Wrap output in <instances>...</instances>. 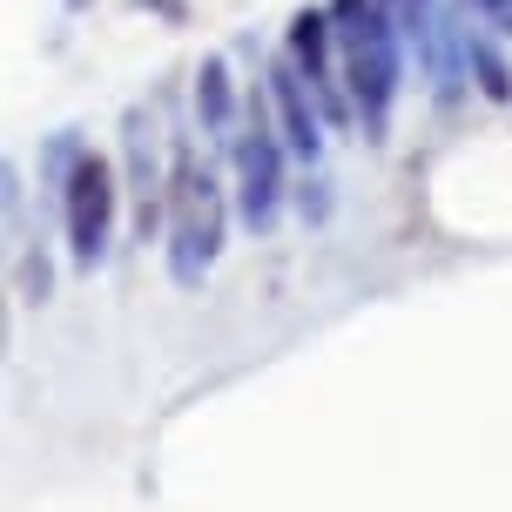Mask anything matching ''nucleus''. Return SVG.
Instances as JSON below:
<instances>
[{
	"label": "nucleus",
	"mask_w": 512,
	"mask_h": 512,
	"mask_svg": "<svg viewBox=\"0 0 512 512\" xmlns=\"http://www.w3.org/2000/svg\"><path fill=\"white\" fill-rule=\"evenodd\" d=\"M115 169L102 155H75L68 176H61V216H68V256L81 270H95L108 256V236H115Z\"/></svg>",
	"instance_id": "20e7f679"
},
{
	"label": "nucleus",
	"mask_w": 512,
	"mask_h": 512,
	"mask_svg": "<svg viewBox=\"0 0 512 512\" xmlns=\"http://www.w3.org/2000/svg\"><path fill=\"white\" fill-rule=\"evenodd\" d=\"M506 34H512V27H506Z\"/></svg>",
	"instance_id": "f8f14e48"
},
{
	"label": "nucleus",
	"mask_w": 512,
	"mask_h": 512,
	"mask_svg": "<svg viewBox=\"0 0 512 512\" xmlns=\"http://www.w3.org/2000/svg\"><path fill=\"white\" fill-rule=\"evenodd\" d=\"M196 122H203L209 142H236V81H230V61L223 54H209L203 68H196Z\"/></svg>",
	"instance_id": "6e6552de"
},
{
	"label": "nucleus",
	"mask_w": 512,
	"mask_h": 512,
	"mask_svg": "<svg viewBox=\"0 0 512 512\" xmlns=\"http://www.w3.org/2000/svg\"><path fill=\"white\" fill-rule=\"evenodd\" d=\"M270 108H277V135H283V149L297 155L304 169H317L324 162V108H317V95L304 88V75H297V61L283 54V61H270Z\"/></svg>",
	"instance_id": "423d86ee"
},
{
	"label": "nucleus",
	"mask_w": 512,
	"mask_h": 512,
	"mask_svg": "<svg viewBox=\"0 0 512 512\" xmlns=\"http://www.w3.org/2000/svg\"><path fill=\"white\" fill-rule=\"evenodd\" d=\"M472 75H479V95L486 102H512V68L499 61V48H492L486 34H472Z\"/></svg>",
	"instance_id": "9d476101"
},
{
	"label": "nucleus",
	"mask_w": 512,
	"mask_h": 512,
	"mask_svg": "<svg viewBox=\"0 0 512 512\" xmlns=\"http://www.w3.org/2000/svg\"><path fill=\"white\" fill-rule=\"evenodd\" d=\"M472 7H479V14H486V21L512 27V0H472Z\"/></svg>",
	"instance_id": "9b49d317"
},
{
	"label": "nucleus",
	"mask_w": 512,
	"mask_h": 512,
	"mask_svg": "<svg viewBox=\"0 0 512 512\" xmlns=\"http://www.w3.org/2000/svg\"><path fill=\"white\" fill-rule=\"evenodd\" d=\"M384 14H391V27H398V41H405L425 68H432L438 54V21H445V7L438 0H384Z\"/></svg>",
	"instance_id": "1a4fd4ad"
},
{
	"label": "nucleus",
	"mask_w": 512,
	"mask_h": 512,
	"mask_svg": "<svg viewBox=\"0 0 512 512\" xmlns=\"http://www.w3.org/2000/svg\"><path fill=\"white\" fill-rule=\"evenodd\" d=\"M128 196H135V230L149 236L155 223H169V176H155V142H149V115H128Z\"/></svg>",
	"instance_id": "0eeeda50"
},
{
	"label": "nucleus",
	"mask_w": 512,
	"mask_h": 512,
	"mask_svg": "<svg viewBox=\"0 0 512 512\" xmlns=\"http://www.w3.org/2000/svg\"><path fill=\"white\" fill-rule=\"evenodd\" d=\"M290 61H297V75H304V88L317 95V108H324V122L344 128L358 122L351 115V95H344V54H337V27H331V7H304L297 21H290Z\"/></svg>",
	"instance_id": "39448f33"
},
{
	"label": "nucleus",
	"mask_w": 512,
	"mask_h": 512,
	"mask_svg": "<svg viewBox=\"0 0 512 512\" xmlns=\"http://www.w3.org/2000/svg\"><path fill=\"white\" fill-rule=\"evenodd\" d=\"M283 135H277V108H270V81H256L243 95V128L230 142V162H236V216L250 223L256 236L277 223L283 209Z\"/></svg>",
	"instance_id": "7ed1b4c3"
},
{
	"label": "nucleus",
	"mask_w": 512,
	"mask_h": 512,
	"mask_svg": "<svg viewBox=\"0 0 512 512\" xmlns=\"http://www.w3.org/2000/svg\"><path fill=\"white\" fill-rule=\"evenodd\" d=\"M337 54H344V95L351 115L364 122V142H384L391 102H398V68H405V41L384 14V0H331Z\"/></svg>",
	"instance_id": "f257e3e1"
},
{
	"label": "nucleus",
	"mask_w": 512,
	"mask_h": 512,
	"mask_svg": "<svg viewBox=\"0 0 512 512\" xmlns=\"http://www.w3.org/2000/svg\"><path fill=\"white\" fill-rule=\"evenodd\" d=\"M216 256H223V189L196 149H176L169 162V277L196 290Z\"/></svg>",
	"instance_id": "f03ea898"
}]
</instances>
